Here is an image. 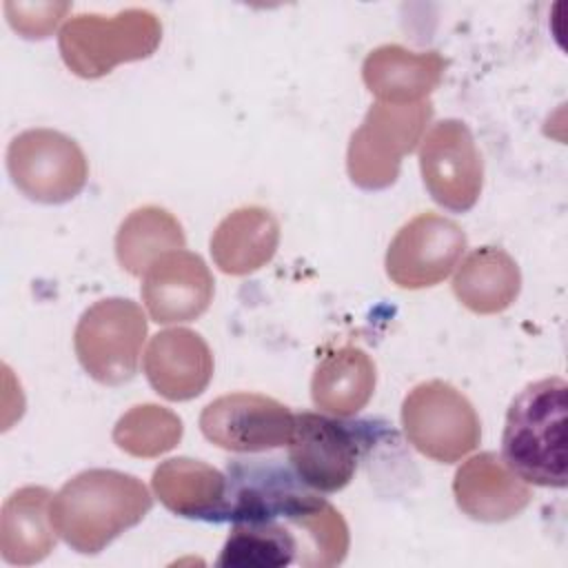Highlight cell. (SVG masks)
Segmentation results:
<instances>
[{"label": "cell", "instance_id": "6da1fadb", "mask_svg": "<svg viewBox=\"0 0 568 568\" xmlns=\"http://www.w3.org/2000/svg\"><path fill=\"white\" fill-rule=\"evenodd\" d=\"M153 506L135 475L91 468L69 479L51 499L55 532L82 555H98L124 530L138 526Z\"/></svg>", "mask_w": 568, "mask_h": 568}, {"label": "cell", "instance_id": "603a6c76", "mask_svg": "<svg viewBox=\"0 0 568 568\" xmlns=\"http://www.w3.org/2000/svg\"><path fill=\"white\" fill-rule=\"evenodd\" d=\"M302 557V537L288 521L233 524L217 566L222 568H282Z\"/></svg>", "mask_w": 568, "mask_h": 568}, {"label": "cell", "instance_id": "8fae6325", "mask_svg": "<svg viewBox=\"0 0 568 568\" xmlns=\"http://www.w3.org/2000/svg\"><path fill=\"white\" fill-rule=\"evenodd\" d=\"M295 413L260 393H231L213 399L200 415L202 435L231 453H262L288 446Z\"/></svg>", "mask_w": 568, "mask_h": 568}, {"label": "cell", "instance_id": "e0dca14e", "mask_svg": "<svg viewBox=\"0 0 568 568\" xmlns=\"http://www.w3.org/2000/svg\"><path fill=\"white\" fill-rule=\"evenodd\" d=\"M280 244V224L268 209L242 206L229 213L211 235V255L222 273L246 275L271 262Z\"/></svg>", "mask_w": 568, "mask_h": 568}, {"label": "cell", "instance_id": "9c48e42d", "mask_svg": "<svg viewBox=\"0 0 568 568\" xmlns=\"http://www.w3.org/2000/svg\"><path fill=\"white\" fill-rule=\"evenodd\" d=\"M11 182L29 200L62 204L87 184L89 164L75 140L53 129H29L7 149Z\"/></svg>", "mask_w": 568, "mask_h": 568}, {"label": "cell", "instance_id": "277c9868", "mask_svg": "<svg viewBox=\"0 0 568 568\" xmlns=\"http://www.w3.org/2000/svg\"><path fill=\"white\" fill-rule=\"evenodd\" d=\"M224 479V497L213 524L293 521L324 501L300 479L291 462L284 464L280 457L233 459Z\"/></svg>", "mask_w": 568, "mask_h": 568}, {"label": "cell", "instance_id": "ffe728a7", "mask_svg": "<svg viewBox=\"0 0 568 568\" xmlns=\"http://www.w3.org/2000/svg\"><path fill=\"white\" fill-rule=\"evenodd\" d=\"M155 497L178 517L213 524L224 497V473L189 457H173L153 470Z\"/></svg>", "mask_w": 568, "mask_h": 568}, {"label": "cell", "instance_id": "30bf717a", "mask_svg": "<svg viewBox=\"0 0 568 568\" xmlns=\"http://www.w3.org/2000/svg\"><path fill=\"white\" fill-rule=\"evenodd\" d=\"M419 169L424 186L439 206L466 213L479 200L484 162L462 120H442L424 135Z\"/></svg>", "mask_w": 568, "mask_h": 568}, {"label": "cell", "instance_id": "52a82bcc", "mask_svg": "<svg viewBox=\"0 0 568 568\" xmlns=\"http://www.w3.org/2000/svg\"><path fill=\"white\" fill-rule=\"evenodd\" d=\"M368 422H346L322 413H295L288 462L300 479L317 493H337L351 484L371 446Z\"/></svg>", "mask_w": 568, "mask_h": 568}, {"label": "cell", "instance_id": "8992f818", "mask_svg": "<svg viewBox=\"0 0 568 568\" xmlns=\"http://www.w3.org/2000/svg\"><path fill=\"white\" fill-rule=\"evenodd\" d=\"M144 337V311L126 297H109L82 313L73 348L89 377L104 386H120L135 377Z\"/></svg>", "mask_w": 568, "mask_h": 568}, {"label": "cell", "instance_id": "7c38bea8", "mask_svg": "<svg viewBox=\"0 0 568 568\" xmlns=\"http://www.w3.org/2000/svg\"><path fill=\"white\" fill-rule=\"evenodd\" d=\"M466 251L462 226L439 213H419L404 224L386 251V273L402 288L435 286Z\"/></svg>", "mask_w": 568, "mask_h": 568}, {"label": "cell", "instance_id": "3957f363", "mask_svg": "<svg viewBox=\"0 0 568 568\" xmlns=\"http://www.w3.org/2000/svg\"><path fill=\"white\" fill-rule=\"evenodd\" d=\"M162 40V24L149 9H124L115 16L82 13L58 36L67 69L80 78H102L122 62L149 58Z\"/></svg>", "mask_w": 568, "mask_h": 568}, {"label": "cell", "instance_id": "7402d4cb", "mask_svg": "<svg viewBox=\"0 0 568 568\" xmlns=\"http://www.w3.org/2000/svg\"><path fill=\"white\" fill-rule=\"evenodd\" d=\"M184 244L182 224L173 213L160 206H142L120 224L115 255L126 273L144 275L155 260L184 248Z\"/></svg>", "mask_w": 568, "mask_h": 568}, {"label": "cell", "instance_id": "cb8c5ba5", "mask_svg": "<svg viewBox=\"0 0 568 568\" xmlns=\"http://www.w3.org/2000/svg\"><path fill=\"white\" fill-rule=\"evenodd\" d=\"M182 439V419L158 404H140L126 410L115 428L113 442L133 457H160Z\"/></svg>", "mask_w": 568, "mask_h": 568}, {"label": "cell", "instance_id": "2e32d148", "mask_svg": "<svg viewBox=\"0 0 568 568\" xmlns=\"http://www.w3.org/2000/svg\"><path fill=\"white\" fill-rule=\"evenodd\" d=\"M444 69L446 60L437 51L417 53L399 44H384L366 55L362 78L379 102L415 104L435 91Z\"/></svg>", "mask_w": 568, "mask_h": 568}, {"label": "cell", "instance_id": "ba28073f", "mask_svg": "<svg viewBox=\"0 0 568 568\" xmlns=\"http://www.w3.org/2000/svg\"><path fill=\"white\" fill-rule=\"evenodd\" d=\"M402 426L422 455L442 464L466 457L481 439L473 404L442 379L422 382L404 397Z\"/></svg>", "mask_w": 568, "mask_h": 568}, {"label": "cell", "instance_id": "5bb4252c", "mask_svg": "<svg viewBox=\"0 0 568 568\" xmlns=\"http://www.w3.org/2000/svg\"><path fill=\"white\" fill-rule=\"evenodd\" d=\"M144 375L153 390L164 399H193L204 393L213 377L211 348L195 331H160L146 346Z\"/></svg>", "mask_w": 568, "mask_h": 568}, {"label": "cell", "instance_id": "7a4b0ae2", "mask_svg": "<svg viewBox=\"0 0 568 568\" xmlns=\"http://www.w3.org/2000/svg\"><path fill=\"white\" fill-rule=\"evenodd\" d=\"M566 393L561 377H546L508 406L501 459L526 484L566 488Z\"/></svg>", "mask_w": 568, "mask_h": 568}, {"label": "cell", "instance_id": "5b68a950", "mask_svg": "<svg viewBox=\"0 0 568 568\" xmlns=\"http://www.w3.org/2000/svg\"><path fill=\"white\" fill-rule=\"evenodd\" d=\"M430 118L433 104L428 100L373 104L348 142L346 169L353 184L364 191H382L395 184L404 155L417 146Z\"/></svg>", "mask_w": 568, "mask_h": 568}, {"label": "cell", "instance_id": "ac0fdd59", "mask_svg": "<svg viewBox=\"0 0 568 568\" xmlns=\"http://www.w3.org/2000/svg\"><path fill=\"white\" fill-rule=\"evenodd\" d=\"M51 499L44 486H24L7 497L0 515V552L7 564L31 566L53 550L58 532Z\"/></svg>", "mask_w": 568, "mask_h": 568}, {"label": "cell", "instance_id": "d6986e66", "mask_svg": "<svg viewBox=\"0 0 568 568\" xmlns=\"http://www.w3.org/2000/svg\"><path fill=\"white\" fill-rule=\"evenodd\" d=\"M375 362L357 346H342L320 359L311 379L313 404L335 417L359 413L375 390Z\"/></svg>", "mask_w": 568, "mask_h": 568}, {"label": "cell", "instance_id": "484cf974", "mask_svg": "<svg viewBox=\"0 0 568 568\" xmlns=\"http://www.w3.org/2000/svg\"><path fill=\"white\" fill-rule=\"evenodd\" d=\"M7 13L11 27L24 38H49V33L60 24L64 13L71 9L67 2H7Z\"/></svg>", "mask_w": 568, "mask_h": 568}, {"label": "cell", "instance_id": "9a60e30c", "mask_svg": "<svg viewBox=\"0 0 568 568\" xmlns=\"http://www.w3.org/2000/svg\"><path fill=\"white\" fill-rule=\"evenodd\" d=\"M453 495L462 513L486 524L517 517L532 497L528 484L495 453H479L464 462L455 473Z\"/></svg>", "mask_w": 568, "mask_h": 568}, {"label": "cell", "instance_id": "d4e9b609", "mask_svg": "<svg viewBox=\"0 0 568 568\" xmlns=\"http://www.w3.org/2000/svg\"><path fill=\"white\" fill-rule=\"evenodd\" d=\"M288 524L295 526L302 537V557L297 564L328 568L344 561L348 552V526L342 513L326 499Z\"/></svg>", "mask_w": 568, "mask_h": 568}, {"label": "cell", "instance_id": "44dd1931", "mask_svg": "<svg viewBox=\"0 0 568 568\" xmlns=\"http://www.w3.org/2000/svg\"><path fill=\"white\" fill-rule=\"evenodd\" d=\"M521 275L517 262L497 246H481L459 264L453 291L473 313L495 315L506 311L519 295Z\"/></svg>", "mask_w": 568, "mask_h": 568}, {"label": "cell", "instance_id": "4fadbf2b", "mask_svg": "<svg viewBox=\"0 0 568 568\" xmlns=\"http://www.w3.org/2000/svg\"><path fill=\"white\" fill-rule=\"evenodd\" d=\"M213 275L191 251H171L155 260L142 280V302L158 324H180L200 317L213 300Z\"/></svg>", "mask_w": 568, "mask_h": 568}]
</instances>
